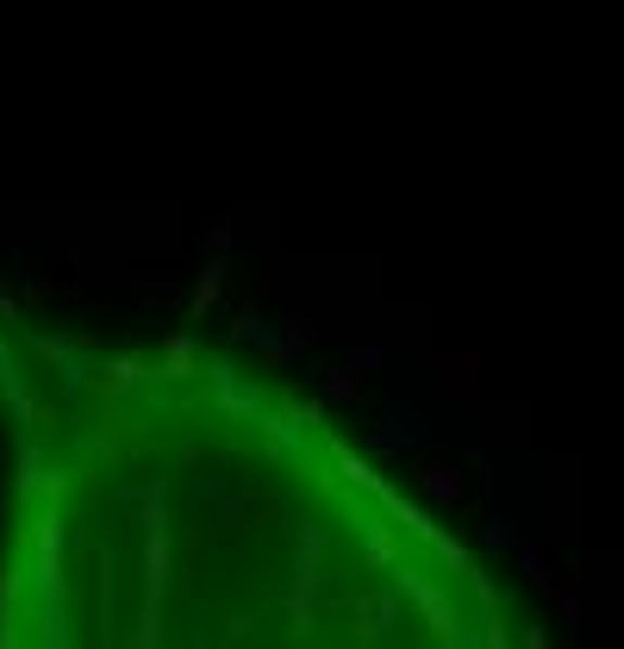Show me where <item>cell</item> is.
Returning a JSON list of instances; mask_svg holds the SVG:
<instances>
[{"label":"cell","mask_w":624,"mask_h":649,"mask_svg":"<svg viewBox=\"0 0 624 649\" xmlns=\"http://www.w3.org/2000/svg\"><path fill=\"white\" fill-rule=\"evenodd\" d=\"M0 649H512L494 581L269 369L31 338Z\"/></svg>","instance_id":"obj_1"}]
</instances>
